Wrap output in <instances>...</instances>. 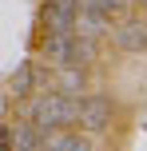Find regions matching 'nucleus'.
I'll list each match as a JSON object with an SVG mask.
<instances>
[{
	"label": "nucleus",
	"mask_w": 147,
	"mask_h": 151,
	"mask_svg": "<svg viewBox=\"0 0 147 151\" xmlns=\"http://www.w3.org/2000/svg\"><path fill=\"white\" fill-rule=\"evenodd\" d=\"M40 135H44V131H40L36 123H16V131H12V151H40Z\"/></svg>",
	"instance_id": "nucleus-8"
},
{
	"label": "nucleus",
	"mask_w": 147,
	"mask_h": 151,
	"mask_svg": "<svg viewBox=\"0 0 147 151\" xmlns=\"http://www.w3.org/2000/svg\"><path fill=\"white\" fill-rule=\"evenodd\" d=\"M60 91H68V96H80V91H84V68H76V64H60Z\"/></svg>",
	"instance_id": "nucleus-9"
},
{
	"label": "nucleus",
	"mask_w": 147,
	"mask_h": 151,
	"mask_svg": "<svg viewBox=\"0 0 147 151\" xmlns=\"http://www.w3.org/2000/svg\"><path fill=\"white\" fill-rule=\"evenodd\" d=\"M80 115V96H68V91H44V96L32 99V123L40 131H56L76 123Z\"/></svg>",
	"instance_id": "nucleus-1"
},
{
	"label": "nucleus",
	"mask_w": 147,
	"mask_h": 151,
	"mask_svg": "<svg viewBox=\"0 0 147 151\" xmlns=\"http://www.w3.org/2000/svg\"><path fill=\"white\" fill-rule=\"evenodd\" d=\"M80 8H95V12L103 16H123L127 8H131V0H76Z\"/></svg>",
	"instance_id": "nucleus-10"
},
{
	"label": "nucleus",
	"mask_w": 147,
	"mask_h": 151,
	"mask_svg": "<svg viewBox=\"0 0 147 151\" xmlns=\"http://www.w3.org/2000/svg\"><path fill=\"white\" fill-rule=\"evenodd\" d=\"M72 32H76V36H84V40H100L103 32H111V16L95 12V8H76Z\"/></svg>",
	"instance_id": "nucleus-4"
},
{
	"label": "nucleus",
	"mask_w": 147,
	"mask_h": 151,
	"mask_svg": "<svg viewBox=\"0 0 147 151\" xmlns=\"http://www.w3.org/2000/svg\"><path fill=\"white\" fill-rule=\"evenodd\" d=\"M111 115H115V107H111L108 96H80V115H76L80 127H87V131H103V127L111 123Z\"/></svg>",
	"instance_id": "nucleus-3"
},
{
	"label": "nucleus",
	"mask_w": 147,
	"mask_h": 151,
	"mask_svg": "<svg viewBox=\"0 0 147 151\" xmlns=\"http://www.w3.org/2000/svg\"><path fill=\"white\" fill-rule=\"evenodd\" d=\"M40 151H92V147H87V139L56 127V131H44V135H40Z\"/></svg>",
	"instance_id": "nucleus-7"
},
{
	"label": "nucleus",
	"mask_w": 147,
	"mask_h": 151,
	"mask_svg": "<svg viewBox=\"0 0 147 151\" xmlns=\"http://www.w3.org/2000/svg\"><path fill=\"white\" fill-rule=\"evenodd\" d=\"M76 0H48L44 4V24L48 32H72V20H76Z\"/></svg>",
	"instance_id": "nucleus-5"
},
{
	"label": "nucleus",
	"mask_w": 147,
	"mask_h": 151,
	"mask_svg": "<svg viewBox=\"0 0 147 151\" xmlns=\"http://www.w3.org/2000/svg\"><path fill=\"white\" fill-rule=\"evenodd\" d=\"M44 52L52 64H76V68H87L95 60V40H84L76 32H48Z\"/></svg>",
	"instance_id": "nucleus-2"
},
{
	"label": "nucleus",
	"mask_w": 147,
	"mask_h": 151,
	"mask_svg": "<svg viewBox=\"0 0 147 151\" xmlns=\"http://www.w3.org/2000/svg\"><path fill=\"white\" fill-rule=\"evenodd\" d=\"M0 151H12V131L0 123Z\"/></svg>",
	"instance_id": "nucleus-12"
},
{
	"label": "nucleus",
	"mask_w": 147,
	"mask_h": 151,
	"mask_svg": "<svg viewBox=\"0 0 147 151\" xmlns=\"http://www.w3.org/2000/svg\"><path fill=\"white\" fill-rule=\"evenodd\" d=\"M40 76H36V68H32V64H20V72L12 76V91L16 96H24V91H32V83H36Z\"/></svg>",
	"instance_id": "nucleus-11"
},
{
	"label": "nucleus",
	"mask_w": 147,
	"mask_h": 151,
	"mask_svg": "<svg viewBox=\"0 0 147 151\" xmlns=\"http://www.w3.org/2000/svg\"><path fill=\"white\" fill-rule=\"evenodd\" d=\"M111 36H115V44L123 48V52H143V48H147V24L123 20L119 28H111Z\"/></svg>",
	"instance_id": "nucleus-6"
}]
</instances>
